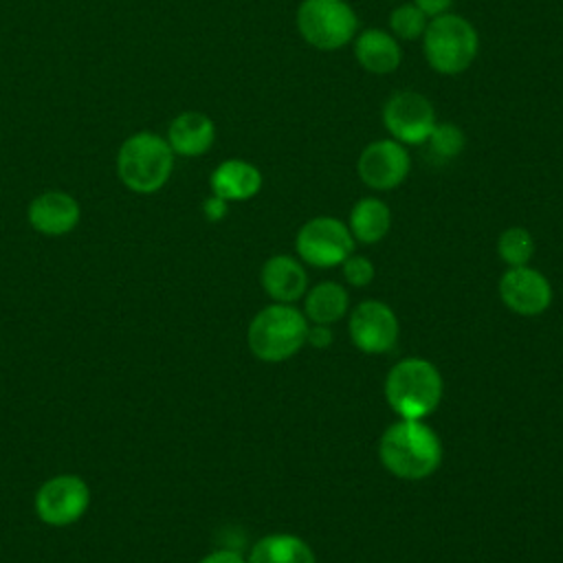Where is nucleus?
<instances>
[{"label": "nucleus", "instance_id": "nucleus-9", "mask_svg": "<svg viewBox=\"0 0 563 563\" xmlns=\"http://www.w3.org/2000/svg\"><path fill=\"white\" fill-rule=\"evenodd\" d=\"M383 123L394 141L402 145H422L438 121L435 110L424 95L400 90L385 101Z\"/></svg>", "mask_w": 563, "mask_h": 563}, {"label": "nucleus", "instance_id": "nucleus-16", "mask_svg": "<svg viewBox=\"0 0 563 563\" xmlns=\"http://www.w3.org/2000/svg\"><path fill=\"white\" fill-rule=\"evenodd\" d=\"M209 185L227 202H242L262 189V172L244 158H227L211 172Z\"/></svg>", "mask_w": 563, "mask_h": 563}, {"label": "nucleus", "instance_id": "nucleus-18", "mask_svg": "<svg viewBox=\"0 0 563 563\" xmlns=\"http://www.w3.org/2000/svg\"><path fill=\"white\" fill-rule=\"evenodd\" d=\"M246 563H317V559L301 537L275 532L255 541Z\"/></svg>", "mask_w": 563, "mask_h": 563}, {"label": "nucleus", "instance_id": "nucleus-1", "mask_svg": "<svg viewBox=\"0 0 563 563\" xmlns=\"http://www.w3.org/2000/svg\"><path fill=\"white\" fill-rule=\"evenodd\" d=\"M378 457L400 479H424L442 462V442L424 420L400 418L383 431Z\"/></svg>", "mask_w": 563, "mask_h": 563}, {"label": "nucleus", "instance_id": "nucleus-21", "mask_svg": "<svg viewBox=\"0 0 563 563\" xmlns=\"http://www.w3.org/2000/svg\"><path fill=\"white\" fill-rule=\"evenodd\" d=\"M464 145H466V136H464L462 128L455 125V123H449V121L435 123L431 134L422 143L427 154L438 163H444V161H451V158L460 156Z\"/></svg>", "mask_w": 563, "mask_h": 563}, {"label": "nucleus", "instance_id": "nucleus-14", "mask_svg": "<svg viewBox=\"0 0 563 563\" xmlns=\"http://www.w3.org/2000/svg\"><path fill=\"white\" fill-rule=\"evenodd\" d=\"M264 292L275 303H295L308 290V273L303 264L290 255H273L260 271Z\"/></svg>", "mask_w": 563, "mask_h": 563}, {"label": "nucleus", "instance_id": "nucleus-8", "mask_svg": "<svg viewBox=\"0 0 563 563\" xmlns=\"http://www.w3.org/2000/svg\"><path fill=\"white\" fill-rule=\"evenodd\" d=\"M88 506L90 488L84 477L73 473L48 477L35 493V512L46 526H70L84 517Z\"/></svg>", "mask_w": 563, "mask_h": 563}, {"label": "nucleus", "instance_id": "nucleus-20", "mask_svg": "<svg viewBox=\"0 0 563 563\" xmlns=\"http://www.w3.org/2000/svg\"><path fill=\"white\" fill-rule=\"evenodd\" d=\"M391 227V211L378 198H361L354 202L347 220V229L352 238L361 244L380 242Z\"/></svg>", "mask_w": 563, "mask_h": 563}, {"label": "nucleus", "instance_id": "nucleus-17", "mask_svg": "<svg viewBox=\"0 0 563 563\" xmlns=\"http://www.w3.org/2000/svg\"><path fill=\"white\" fill-rule=\"evenodd\" d=\"M354 57L372 75H389L400 66L402 51L398 40L383 29H365L356 33Z\"/></svg>", "mask_w": 563, "mask_h": 563}, {"label": "nucleus", "instance_id": "nucleus-6", "mask_svg": "<svg viewBox=\"0 0 563 563\" xmlns=\"http://www.w3.org/2000/svg\"><path fill=\"white\" fill-rule=\"evenodd\" d=\"M295 20L299 35L319 51H336L358 33V18L347 0H301Z\"/></svg>", "mask_w": 563, "mask_h": 563}, {"label": "nucleus", "instance_id": "nucleus-12", "mask_svg": "<svg viewBox=\"0 0 563 563\" xmlns=\"http://www.w3.org/2000/svg\"><path fill=\"white\" fill-rule=\"evenodd\" d=\"M499 297L506 308L521 317H537L552 303V286L548 277L526 266H508L499 279Z\"/></svg>", "mask_w": 563, "mask_h": 563}, {"label": "nucleus", "instance_id": "nucleus-11", "mask_svg": "<svg viewBox=\"0 0 563 563\" xmlns=\"http://www.w3.org/2000/svg\"><path fill=\"white\" fill-rule=\"evenodd\" d=\"M411 169L409 152L394 139H378L365 145L356 161V174L369 189L389 191L398 187Z\"/></svg>", "mask_w": 563, "mask_h": 563}, {"label": "nucleus", "instance_id": "nucleus-22", "mask_svg": "<svg viewBox=\"0 0 563 563\" xmlns=\"http://www.w3.org/2000/svg\"><path fill=\"white\" fill-rule=\"evenodd\" d=\"M497 253L508 266H526L534 255V238L523 227H508L497 240Z\"/></svg>", "mask_w": 563, "mask_h": 563}, {"label": "nucleus", "instance_id": "nucleus-3", "mask_svg": "<svg viewBox=\"0 0 563 563\" xmlns=\"http://www.w3.org/2000/svg\"><path fill=\"white\" fill-rule=\"evenodd\" d=\"M442 391L444 383L438 367L420 356L398 361L385 376L387 405L400 418H427L440 405Z\"/></svg>", "mask_w": 563, "mask_h": 563}, {"label": "nucleus", "instance_id": "nucleus-7", "mask_svg": "<svg viewBox=\"0 0 563 563\" xmlns=\"http://www.w3.org/2000/svg\"><path fill=\"white\" fill-rule=\"evenodd\" d=\"M356 240L347 224L332 216H317L303 222L295 238V249L301 262L314 268L341 266L345 257L354 253Z\"/></svg>", "mask_w": 563, "mask_h": 563}, {"label": "nucleus", "instance_id": "nucleus-24", "mask_svg": "<svg viewBox=\"0 0 563 563\" xmlns=\"http://www.w3.org/2000/svg\"><path fill=\"white\" fill-rule=\"evenodd\" d=\"M341 268H343L345 282H347L350 286H354V288H363V286L372 284L374 273H376L369 257H365V255H354V253L343 260Z\"/></svg>", "mask_w": 563, "mask_h": 563}, {"label": "nucleus", "instance_id": "nucleus-25", "mask_svg": "<svg viewBox=\"0 0 563 563\" xmlns=\"http://www.w3.org/2000/svg\"><path fill=\"white\" fill-rule=\"evenodd\" d=\"M227 211H229V202H227L224 198L216 196V194H211V196L202 202V213H205V218L211 220V222L222 220V218L227 216Z\"/></svg>", "mask_w": 563, "mask_h": 563}, {"label": "nucleus", "instance_id": "nucleus-19", "mask_svg": "<svg viewBox=\"0 0 563 563\" xmlns=\"http://www.w3.org/2000/svg\"><path fill=\"white\" fill-rule=\"evenodd\" d=\"M350 297L339 282H319L303 295V314L310 323L332 325L345 317Z\"/></svg>", "mask_w": 563, "mask_h": 563}, {"label": "nucleus", "instance_id": "nucleus-28", "mask_svg": "<svg viewBox=\"0 0 563 563\" xmlns=\"http://www.w3.org/2000/svg\"><path fill=\"white\" fill-rule=\"evenodd\" d=\"M198 563H246V561L235 550H213L205 559H200Z\"/></svg>", "mask_w": 563, "mask_h": 563}, {"label": "nucleus", "instance_id": "nucleus-2", "mask_svg": "<svg viewBox=\"0 0 563 563\" xmlns=\"http://www.w3.org/2000/svg\"><path fill=\"white\" fill-rule=\"evenodd\" d=\"M174 152L165 136L141 130L130 134L117 152V176L134 194H156L174 169Z\"/></svg>", "mask_w": 563, "mask_h": 563}, {"label": "nucleus", "instance_id": "nucleus-27", "mask_svg": "<svg viewBox=\"0 0 563 563\" xmlns=\"http://www.w3.org/2000/svg\"><path fill=\"white\" fill-rule=\"evenodd\" d=\"M413 4L427 15V18H435L442 15L451 9L453 0H413Z\"/></svg>", "mask_w": 563, "mask_h": 563}, {"label": "nucleus", "instance_id": "nucleus-26", "mask_svg": "<svg viewBox=\"0 0 563 563\" xmlns=\"http://www.w3.org/2000/svg\"><path fill=\"white\" fill-rule=\"evenodd\" d=\"M306 343L321 350V347H328L332 343V330L330 325H319V323H312L308 325V334H306Z\"/></svg>", "mask_w": 563, "mask_h": 563}, {"label": "nucleus", "instance_id": "nucleus-10", "mask_svg": "<svg viewBox=\"0 0 563 563\" xmlns=\"http://www.w3.org/2000/svg\"><path fill=\"white\" fill-rule=\"evenodd\" d=\"M347 330L361 352L383 354L389 352L398 339V317L385 301L365 299L352 308Z\"/></svg>", "mask_w": 563, "mask_h": 563}, {"label": "nucleus", "instance_id": "nucleus-4", "mask_svg": "<svg viewBox=\"0 0 563 563\" xmlns=\"http://www.w3.org/2000/svg\"><path fill=\"white\" fill-rule=\"evenodd\" d=\"M308 319L292 303H271L262 308L249 323L246 343L255 358L264 363H282L306 345Z\"/></svg>", "mask_w": 563, "mask_h": 563}, {"label": "nucleus", "instance_id": "nucleus-23", "mask_svg": "<svg viewBox=\"0 0 563 563\" xmlns=\"http://www.w3.org/2000/svg\"><path fill=\"white\" fill-rule=\"evenodd\" d=\"M429 20L431 18H427L413 2H405L389 13V33L396 40H418L422 37Z\"/></svg>", "mask_w": 563, "mask_h": 563}, {"label": "nucleus", "instance_id": "nucleus-5", "mask_svg": "<svg viewBox=\"0 0 563 563\" xmlns=\"http://www.w3.org/2000/svg\"><path fill=\"white\" fill-rule=\"evenodd\" d=\"M422 51L435 73L460 75L477 57L479 35L466 18L446 11L429 20L422 33Z\"/></svg>", "mask_w": 563, "mask_h": 563}, {"label": "nucleus", "instance_id": "nucleus-15", "mask_svg": "<svg viewBox=\"0 0 563 563\" xmlns=\"http://www.w3.org/2000/svg\"><path fill=\"white\" fill-rule=\"evenodd\" d=\"M165 139L174 154L196 158L211 150L216 141V123L205 112L187 110L172 119Z\"/></svg>", "mask_w": 563, "mask_h": 563}, {"label": "nucleus", "instance_id": "nucleus-13", "mask_svg": "<svg viewBox=\"0 0 563 563\" xmlns=\"http://www.w3.org/2000/svg\"><path fill=\"white\" fill-rule=\"evenodd\" d=\"M81 218L79 202L59 189H48L35 196L26 207L29 224L42 235H66L70 233Z\"/></svg>", "mask_w": 563, "mask_h": 563}]
</instances>
